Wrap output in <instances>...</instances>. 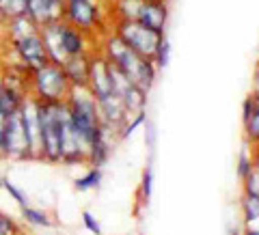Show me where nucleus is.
<instances>
[{
    "instance_id": "nucleus-8",
    "label": "nucleus",
    "mask_w": 259,
    "mask_h": 235,
    "mask_svg": "<svg viewBox=\"0 0 259 235\" xmlns=\"http://www.w3.org/2000/svg\"><path fill=\"white\" fill-rule=\"evenodd\" d=\"M67 11H69V18L76 24H80V26H91L93 20H95V9H93L91 3H87V0H71Z\"/></svg>"
},
{
    "instance_id": "nucleus-9",
    "label": "nucleus",
    "mask_w": 259,
    "mask_h": 235,
    "mask_svg": "<svg viewBox=\"0 0 259 235\" xmlns=\"http://www.w3.org/2000/svg\"><path fill=\"white\" fill-rule=\"evenodd\" d=\"M59 35H61V45H63V52L65 56H78L82 52V39L74 28H67V26H59Z\"/></svg>"
},
{
    "instance_id": "nucleus-18",
    "label": "nucleus",
    "mask_w": 259,
    "mask_h": 235,
    "mask_svg": "<svg viewBox=\"0 0 259 235\" xmlns=\"http://www.w3.org/2000/svg\"><path fill=\"white\" fill-rule=\"evenodd\" d=\"M145 185H143V192H145V197L149 199V194H151V171H147L145 173V181H143Z\"/></svg>"
},
{
    "instance_id": "nucleus-19",
    "label": "nucleus",
    "mask_w": 259,
    "mask_h": 235,
    "mask_svg": "<svg viewBox=\"0 0 259 235\" xmlns=\"http://www.w3.org/2000/svg\"><path fill=\"white\" fill-rule=\"evenodd\" d=\"M149 3H156V0H149Z\"/></svg>"
},
{
    "instance_id": "nucleus-1",
    "label": "nucleus",
    "mask_w": 259,
    "mask_h": 235,
    "mask_svg": "<svg viewBox=\"0 0 259 235\" xmlns=\"http://www.w3.org/2000/svg\"><path fill=\"white\" fill-rule=\"evenodd\" d=\"M110 52H112V65H115L136 88H141L145 93V88H149L151 80H153L151 63L147 59H143L141 54H136L134 50H130L121 39L110 41Z\"/></svg>"
},
{
    "instance_id": "nucleus-11",
    "label": "nucleus",
    "mask_w": 259,
    "mask_h": 235,
    "mask_svg": "<svg viewBox=\"0 0 259 235\" xmlns=\"http://www.w3.org/2000/svg\"><path fill=\"white\" fill-rule=\"evenodd\" d=\"M26 5L28 0H0V11L11 18H20L26 13Z\"/></svg>"
},
{
    "instance_id": "nucleus-7",
    "label": "nucleus",
    "mask_w": 259,
    "mask_h": 235,
    "mask_svg": "<svg viewBox=\"0 0 259 235\" xmlns=\"http://www.w3.org/2000/svg\"><path fill=\"white\" fill-rule=\"evenodd\" d=\"M26 11L37 22H50L59 13V0H28Z\"/></svg>"
},
{
    "instance_id": "nucleus-2",
    "label": "nucleus",
    "mask_w": 259,
    "mask_h": 235,
    "mask_svg": "<svg viewBox=\"0 0 259 235\" xmlns=\"http://www.w3.org/2000/svg\"><path fill=\"white\" fill-rule=\"evenodd\" d=\"M119 39L130 48V50H134L136 54H141L143 59H147V56L156 54L158 45L162 41V32L147 28L145 24L134 20V22H125L123 26H121Z\"/></svg>"
},
{
    "instance_id": "nucleus-14",
    "label": "nucleus",
    "mask_w": 259,
    "mask_h": 235,
    "mask_svg": "<svg viewBox=\"0 0 259 235\" xmlns=\"http://www.w3.org/2000/svg\"><path fill=\"white\" fill-rule=\"evenodd\" d=\"M257 166L253 164V168L246 171V190H248V197L250 199H257Z\"/></svg>"
},
{
    "instance_id": "nucleus-5",
    "label": "nucleus",
    "mask_w": 259,
    "mask_h": 235,
    "mask_svg": "<svg viewBox=\"0 0 259 235\" xmlns=\"http://www.w3.org/2000/svg\"><path fill=\"white\" fill-rule=\"evenodd\" d=\"M18 50L22 54V59L26 61L30 67L35 69H41L44 65H48V54H46V48L44 41L39 39L37 35H26L18 41Z\"/></svg>"
},
{
    "instance_id": "nucleus-15",
    "label": "nucleus",
    "mask_w": 259,
    "mask_h": 235,
    "mask_svg": "<svg viewBox=\"0 0 259 235\" xmlns=\"http://www.w3.org/2000/svg\"><path fill=\"white\" fill-rule=\"evenodd\" d=\"M156 61H158V65L160 67H164V65L168 63V43H166V39H162L160 41V45H158V50H156Z\"/></svg>"
},
{
    "instance_id": "nucleus-17",
    "label": "nucleus",
    "mask_w": 259,
    "mask_h": 235,
    "mask_svg": "<svg viewBox=\"0 0 259 235\" xmlns=\"http://www.w3.org/2000/svg\"><path fill=\"white\" fill-rule=\"evenodd\" d=\"M5 188H7V190H9V192L13 194V197H15V201H18V203H20V205H26V199H24V194H22V192H20L18 188H15V185H13V183H9V181H5Z\"/></svg>"
},
{
    "instance_id": "nucleus-10",
    "label": "nucleus",
    "mask_w": 259,
    "mask_h": 235,
    "mask_svg": "<svg viewBox=\"0 0 259 235\" xmlns=\"http://www.w3.org/2000/svg\"><path fill=\"white\" fill-rule=\"evenodd\" d=\"M246 129L250 138H257L259 134V117H257V97L253 95L246 100Z\"/></svg>"
},
{
    "instance_id": "nucleus-3",
    "label": "nucleus",
    "mask_w": 259,
    "mask_h": 235,
    "mask_svg": "<svg viewBox=\"0 0 259 235\" xmlns=\"http://www.w3.org/2000/svg\"><path fill=\"white\" fill-rule=\"evenodd\" d=\"M0 147L7 153H11V156H26V153H30L28 136H26V129H24L20 108H15L7 115L3 134H0Z\"/></svg>"
},
{
    "instance_id": "nucleus-13",
    "label": "nucleus",
    "mask_w": 259,
    "mask_h": 235,
    "mask_svg": "<svg viewBox=\"0 0 259 235\" xmlns=\"http://www.w3.org/2000/svg\"><path fill=\"white\" fill-rule=\"evenodd\" d=\"M24 218H26V220H30L32 224L50 226V220H48V218H46V214H41V212H35V209H30V207H24Z\"/></svg>"
},
{
    "instance_id": "nucleus-16",
    "label": "nucleus",
    "mask_w": 259,
    "mask_h": 235,
    "mask_svg": "<svg viewBox=\"0 0 259 235\" xmlns=\"http://www.w3.org/2000/svg\"><path fill=\"white\" fill-rule=\"evenodd\" d=\"M82 220H84V224H87V229L91 231V233H95V235H102V229H100V224H97V220L95 218L89 214V212H84L82 214Z\"/></svg>"
},
{
    "instance_id": "nucleus-4",
    "label": "nucleus",
    "mask_w": 259,
    "mask_h": 235,
    "mask_svg": "<svg viewBox=\"0 0 259 235\" xmlns=\"http://www.w3.org/2000/svg\"><path fill=\"white\" fill-rule=\"evenodd\" d=\"M37 86L46 102H59L67 86V76L61 67L44 65L41 69H37Z\"/></svg>"
},
{
    "instance_id": "nucleus-12",
    "label": "nucleus",
    "mask_w": 259,
    "mask_h": 235,
    "mask_svg": "<svg viewBox=\"0 0 259 235\" xmlns=\"http://www.w3.org/2000/svg\"><path fill=\"white\" fill-rule=\"evenodd\" d=\"M100 179H102V173H100V168H93V171L89 173L87 177H82V179H78V181H76V188H78V190L97 188V185H100Z\"/></svg>"
},
{
    "instance_id": "nucleus-6",
    "label": "nucleus",
    "mask_w": 259,
    "mask_h": 235,
    "mask_svg": "<svg viewBox=\"0 0 259 235\" xmlns=\"http://www.w3.org/2000/svg\"><path fill=\"white\" fill-rule=\"evenodd\" d=\"M164 20H166V9H164V7H160V5H156V3L141 5L139 7V13H136V22H141L147 28H153V30H158V32H162Z\"/></svg>"
}]
</instances>
